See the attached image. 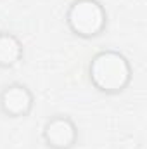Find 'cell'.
<instances>
[{
	"label": "cell",
	"mask_w": 147,
	"mask_h": 149,
	"mask_svg": "<svg viewBox=\"0 0 147 149\" xmlns=\"http://www.w3.org/2000/svg\"><path fill=\"white\" fill-rule=\"evenodd\" d=\"M133 70L125 54L114 49L99 50L88 63V80L92 87L106 95L123 94L132 83Z\"/></svg>",
	"instance_id": "cell-1"
},
{
	"label": "cell",
	"mask_w": 147,
	"mask_h": 149,
	"mask_svg": "<svg viewBox=\"0 0 147 149\" xmlns=\"http://www.w3.org/2000/svg\"><path fill=\"white\" fill-rule=\"evenodd\" d=\"M66 26L74 37L94 40L107 28V12L99 0H73L66 10Z\"/></svg>",
	"instance_id": "cell-2"
},
{
	"label": "cell",
	"mask_w": 147,
	"mask_h": 149,
	"mask_svg": "<svg viewBox=\"0 0 147 149\" xmlns=\"http://www.w3.org/2000/svg\"><path fill=\"white\" fill-rule=\"evenodd\" d=\"M35 95L26 83L12 81L0 90V113L10 120L26 118L33 111Z\"/></svg>",
	"instance_id": "cell-3"
},
{
	"label": "cell",
	"mask_w": 147,
	"mask_h": 149,
	"mask_svg": "<svg viewBox=\"0 0 147 149\" xmlns=\"http://www.w3.org/2000/svg\"><path fill=\"white\" fill-rule=\"evenodd\" d=\"M42 139L50 149H73L78 144V127L68 114H54L45 121Z\"/></svg>",
	"instance_id": "cell-4"
},
{
	"label": "cell",
	"mask_w": 147,
	"mask_h": 149,
	"mask_svg": "<svg viewBox=\"0 0 147 149\" xmlns=\"http://www.w3.org/2000/svg\"><path fill=\"white\" fill-rule=\"evenodd\" d=\"M24 57V47L17 35L10 31H0V68L10 70L17 66Z\"/></svg>",
	"instance_id": "cell-5"
}]
</instances>
